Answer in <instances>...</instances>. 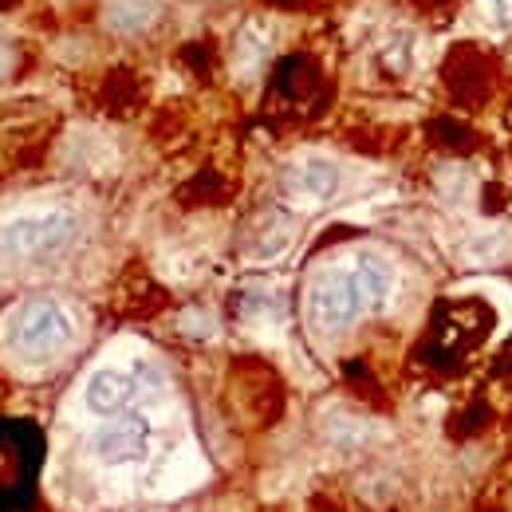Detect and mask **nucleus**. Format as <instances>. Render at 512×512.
Returning <instances> with one entry per match:
<instances>
[{
	"label": "nucleus",
	"instance_id": "nucleus-8",
	"mask_svg": "<svg viewBox=\"0 0 512 512\" xmlns=\"http://www.w3.org/2000/svg\"><path fill=\"white\" fill-rule=\"evenodd\" d=\"M158 12H162V0H107L103 24L119 36H142L154 28Z\"/></svg>",
	"mask_w": 512,
	"mask_h": 512
},
{
	"label": "nucleus",
	"instance_id": "nucleus-10",
	"mask_svg": "<svg viewBox=\"0 0 512 512\" xmlns=\"http://www.w3.org/2000/svg\"><path fill=\"white\" fill-rule=\"evenodd\" d=\"M12 64H16L12 44H0V79H4V75H12Z\"/></svg>",
	"mask_w": 512,
	"mask_h": 512
},
{
	"label": "nucleus",
	"instance_id": "nucleus-2",
	"mask_svg": "<svg viewBox=\"0 0 512 512\" xmlns=\"http://www.w3.org/2000/svg\"><path fill=\"white\" fill-rule=\"evenodd\" d=\"M75 233V217L67 209L16 213L0 225V256H40L60 249Z\"/></svg>",
	"mask_w": 512,
	"mask_h": 512
},
{
	"label": "nucleus",
	"instance_id": "nucleus-3",
	"mask_svg": "<svg viewBox=\"0 0 512 512\" xmlns=\"http://www.w3.org/2000/svg\"><path fill=\"white\" fill-rule=\"evenodd\" d=\"M363 300L351 268H323L308 288V316L320 331H343L359 320Z\"/></svg>",
	"mask_w": 512,
	"mask_h": 512
},
{
	"label": "nucleus",
	"instance_id": "nucleus-5",
	"mask_svg": "<svg viewBox=\"0 0 512 512\" xmlns=\"http://www.w3.org/2000/svg\"><path fill=\"white\" fill-rule=\"evenodd\" d=\"M134 390H138V375L119 367H99L83 383V406L91 418H119L130 406Z\"/></svg>",
	"mask_w": 512,
	"mask_h": 512
},
{
	"label": "nucleus",
	"instance_id": "nucleus-1",
	"mask_svg": "<svg viewBox=\"0 0 512 512\" xmlns=\"http://www.w3.org/2000/svg\"><path fill=\"white\" fill-rule=\"evenodd\" d=\"M71 339H75V323L67 316V308L60 300H48V296L28 300L8 327V343L24 359H52Z\"/></svg>",
	"mask_w": 512,
	"mask_h": 512
},
{
	"label": "nucleus",
	"instance_id": "nucleus-4",
	"mask_svg": "<svg viewBox=\"0 0 512 512\" xmlns=\"http://www.w3.org/2000/svg\"><path fill=\"white\" fill-rule=\"evenodd\" d=\"M150 446H154V426L146 414H123V418L107 422L103 430H95V438H91V453L111 469L146 461Z\"/></svg>",
	"mask_w": 512,
	"mask_h": 512
},
{
	"label": "nucleus",
	"instance_id": "nucleus-9",
	"mask_svg": "<svg viewBox=\"0 0 512 512\" xmlns=\"http://www.w3.org/2000/svg\"><path fill=\"white\" fill-rule=\"evenodd\" d=\"M473 8L489 28H497V32L512 28V0H473Z\"/></svg>",
	"mask_w": 512,
	"mask_h": 512
},
{
	"label": "nucleus",
	"instance_id": "nucleus-6",
	"mask_svg": "<svg viewBox=\"0 0 512 512\" xmlns=\"http://www.w3.org/2000/svg\"><path fill=\"white\" fill-rule=\"evenodd\" d=\"M339 166L327 162V158H304L292 174H288V193L300 201V205H323L339 193Z\"/></svg>",
	"mask_w": 512,
	"mask_h": 512
},
{
	"label": "nucleus",
	"instance_id": "nucleus-7",
	"mask_svg": "<svg viewBox=\"0 0 512 512\" xmlns=\"http://www.w3.org/2000/svg\"><path fill=\"white\" fill-rule=\"evenodd\" d=\"M351 276H355L363 312H383L390 292H394V268L379 253H359L351 264Z\"/></svg>",
	"mask_w": 512,
	"mask_h": 512
}]
</instances>
